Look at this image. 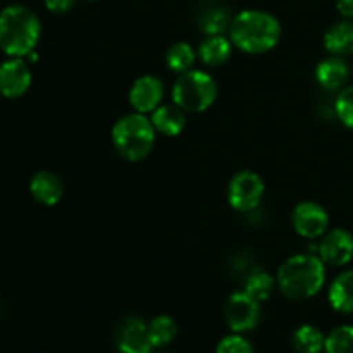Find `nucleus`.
Returning <instances> with one entry per match:
<instances>
[{
    "label": "nucleus",
    "instance_id": "f8f14e48",
    "mask_svg": "<svg viewBox=\"0 0 353 353\" xmlns=\"http://www.w3.org/2000/svg\"><path fill=\"white\" fill-rule=\"evenodd\" d=\"M116 343L121 353H150L154 348L148 334V324L138 317H128L123 321L117 330Z\"/></svg>",
    "mask_w": 353,
    "mask_h": 353
},
{
    "label": "nucleus",
    "instance_id": "39448f33",
    "mask_svg": "<svg viewBox=\"0 0 353 353\" xmlns=\"http://www.w3.org/2000/svg\"><path fill=\"white\" fill-rule=\"evenodd\" d=\"M217 97V85L205 71L192 69L179 74L172 86V102L185 112H203L209 109Z\"/></svg>",
    "mask_w": 353,
    "mask_h": 353
},
{
    "label": "nucleus",
    "instance_id": "7ed1b4c3",
    "mask_svg": "<svg viewBox=\"0 0 353 353\" xmlns=\"http://www.w3.org/2000/svg\"><path fill=\"white\" fill-rule=\"evenodd\" d=\"M40 34V19L31 9L12 3L0 10V48L9 57H26L31 54Z\"/></svg>",
    "mask_w": 353,
    "mask_h": 353
},
{
    "label": "nucleus",
    "instance_id": "aec40b11",
    "mask_svg": "<svg viewBox=\"0 0 353 353\" xmlns=\"http://www.w3.org/2000/svg\"><path fill=\"white\" fill-rule=\"evenodd\" d=\"M196 55L199 54L193 50L192 45L186 43V41H178V43L169 47L168 54H165V64L172 72L183 74V72L192 71L193 65H195Z\"/></svg>",
    "mask_w": 353,
    "mask_h": 353
},
{
    "label": "nucleus",
    "instance_id": "a211bd4d",
    "mask_svg": "<svg viewBox=\"0 0 353 353\" xmlns=\"http://www.w3.org/2000/svg\"><path fill=\"white\" fill-rule=\"evenodd\" d=\"M330 303L336 312L353 314V271H345L330 286Z\"/></svg>",
    "mask_w": 353,
    "mask_h": 353
},
{
    "label": "nucleus",
    "instance_id": "b1692460",
    "mask_svg": "<svg viewBox=\"0 0 353 353\" xmlns=\"http://www.w3.org/2000/svg\"><path fill=\"white\" fill-rule=\"evenodd\" d=\"M230 14L224 9H209L203 12L200 19V26L207 34H223L226 28H230Z\"/></svg>",
    "mask_w": 353,
    "mask_h": 353
},
{
    "label": "nucleus",
    "instance_id": "20e7f679",
    "mask_svg": "<svg viewBox=\"0 0 353 353\" xmlns=\"http://www.w3.org/2000/svg\"><path fill=\"white\" fill-rule=\"evenodd\" d=\"M154 124L145 114L133 112L117 119L112 128V143L117 154L130 162H140L150 155L155 145Z\"/></svg>",
    "mask_w": 353,
    "mask_h": 353
},
{
    "label": "nucleus",
    "instance_id": "dca6fc26",
    "mask_svg": "<svg viewBox=\"0 0 353 353\" xmlns=\"http://www.w3.org/2000/svg\"><path fill=\"white\" fill-rule=\"evenodd\" d=\"M324 47L331 55L347 57L353 54V21L334 23L324 34Z\"/></svg>",
    "mask_w": 353,
    "mask_h": 353
},
{
    "label": "nucleus",
    "instance_id": "c85d7f7f",
    "mask_svg": "<svg viewBox=\"0 0 353 353\" xmlns=\"http://www.w3.org/2000/svg\"><path fill=\"white\" fill-rule=\"evenodd\" d=\"M352 74H353V65H352Z\"/></svg>",
    "mask_w": 353,
    "mask_h": 353
},
{
    "label": "nucleus",
    "instance_id": "393cba45",
    "mask_svg": "<svg viewBox=\"0 0 353 353\" xmlns=\"http://www.w3.org/2000/svg\"><path fill=\"white\" fill-rule=\"evenodd\" d=\"M334 112L341 124L353 130V85L345 86L338 92L336 102H334Z\"/></svg>",
    "mask_w": 353,
    "mask_h": 353
},
{
    "label": "nucleus",
    "instance_id": "bb28decb",
    "mask_svg": "<svg viewBox=\"0 0 353 353\" xmlns=\"http://www.w3.org/2000/svg\"><path fill=\"white\" fill-rule=\"evenodd\" d=\"M45 7L54 14H64L72 9L76 0H43Z\"/></svg>",
    "mask_w": 353,
    "mask_h": 353
},
{
    "label": "nucleus",
    "instance_id": "423d86ee",
    "mask_svg": "<svg viewBox=\"0 0 353 353\" xmlns=\"http://www.w3.org/2000/svg\"><path fill=\"white\" fill-rule=\"evenodd\" d=\"M264 181L254 171H240L228 186V202L238 212H252L264 196Z\"/></svg>",
    "mask_w": 353,
    "mask_h": 353
},
{
    "label": "nucleus",
    "instance_id": "a878e982",
    "mask_svg": "<svg viewBox=\"0 0 353 353\" xmlns=\"http://www.w3.org/2000/svg\"><path fill=\"white\" fill-rule=\"evenodd\" d=\"M216 353H254L250 341L245 340L240 334H231L226 336L217 345Z\"/></svg>",
    "mask_w": 353,
    "mask_h": 353
},
{
    "label": "nucleus",
    "instance_id": "6ab92c4d",
    "mask_svg": "<svg viewBox=\"0 0 353 353\" xmlns=\"http://www.w3.org/2000/svg\"><path fill=\"white\" fill-rule=\"evenodd\" d=\"M292 343L299 353H321L326 345V336L321 333L319 327L303 324L293 333Z\"/></svg>",
    "mask_w": 353,
    "mask_h": 353
},
{
    "label": "nucleus",
    "instance_id": "4468645a",
    "mask_svg": "<svg viewBox=\"0 0 353 353\" xmlns=\"http://www.w3.org/2000/svg\"><path fill=\"white\" fill-rule=\"evenodd\" d=\"M30 192L38 203L52 207L61 202L62 195H64V185L54 172L40 171L31 178Z\"/></svg>",
    "mask_w": 353,
    "mask_h": 353
},
{
    "label": "nucleus",
    "instance_id": "ddd939ff",
    "mask_svg": "<svg viewBox=\"0 0 353 353\" xmlns=\"http://www.w3.org/2000/svg\"><path fill=\"white\" fill-rule=\"evenodd\" d=\"M348 78H350V68L343 57L331 55V57L321 61L316 68V81L326 92L343 90L347 86Z\"/></svg>",
    "mask_w": 353,
    "mask_h": 353
},
{
    "label": "nucleus",
    "instance_id": "f03ea898",
    "mask_svg": "<svg viewBox=\"0 0 353 353\" xmlns=\"http://www.w3.org/2000/svg\"><path fill=\"white\" fill-rule=\"evenodd\" d=\"M326 281V264L319 255L299 254L286 259L276 274V286L290 300L317 295Z\"/></svg>",
    "mask_w": 353,
    "mask_h": 353
},
{
    "label": "nucleus",
    "instance_id": "5701e85b",
    "mask_svg": "<svg viewBox=\"0 0 353 353\" xmlns=\"http://www.w3.org/2000/svg\"><path fill=\"white\" fill-rule=\"evenodd\" d=\"M326 353H353V326H340L330 333L324 345Z\"/></svg>",
    "mask_w": 353,
    "mask_h": 353
},
{
    "label": "nucleus",
    "instance_id": "0eeeda50",
    "mask_svg": "<svg viewBox=\"0 0 353 353\" xmlns=\"http://www.w3.org/2000/svg\"><path fill=\"white\" fill-rule=\"evenodd\" d=\"M224 316L231 331L247 333L254 330L261 321V302L252 299L248 293L236 292L228 299Z\"/></svg>",
    "mask_w": 353,
    "mask_h": 353
},
{
    "label": "nucleus",
    "instance_id": "9b49d317",
    "mask_svg": "<svg viewBox=\"0 0 353 353\" xmlns=\"http://www.w3.org/2000/svg\"><path fill=\"white\" fill-rule=\"evenodd\" d=\"M319 257L324 264L341 268L353 259V234L347 230H333L323 236L319 248Z\"/></svg>",
    "mask_w": 353,
    "mask_h": 353
},
{
    "label": "nucleus",
    "instance_id": "6e6552de",
    "mask_svg": "<svg viewBox=\"0 0 353 353\" xmlns=\"http://www.w3.org/2000/svg\"><path fill=\"white\" fill-rule=\"evenodd\" d=\"M292 224L296 234L307 240L324 236L330 228V214L316 202H300L293 209Z\"/></svg>",
    "mask_w": 353,
    "mask_h": 353
},
{
    "label": "nucleus",
    "instance_id": "9d476101",
    "mask_svg": "<svg viewBox=\"0 0 353 353\" xmlns=\"http://www.w3.org/2000/svg\"><path fill=\"white\" fill-rule=\"evenodd\" d=\"M130 103L134 112L152 114L164 100V83L157 76H141L131 85Z\"/></svg>",
    "mask_w": 353,
    "mask_h": 353
},
{
    "label": "nucleus",
    "instance_id": "f3484780",
    "mask_svg": "<svg viewBox=\"0 0 353 353\" xmlns=\"http://www.w3.org/2000/svg\"><path fill=\"white\" fill-rule=\"evenodd\" d=\"M233 52V41L223 34H209L199 47V59L209 68H217L230 61Z\"/></svg>",
    "mask_w": 353,
    "mask_h": 353
},
{
    "label": "nucleus",
    "instance_id": "4be33fe9",
    "mask_svg": "<svg viewBox=\"0 0 353 353\" xmlns=\"http://www.w3.org/2000/svg\"><path fill=\"white\" fill-rule=\"evenodd\" d=\"M276 286V279L265 271H255L245 281V293L255 299L257 302H265L272 295Z\"/></svg>",
    "mask_w": 353,
    "mask_h": 353
},
{
    "label": "nucleus",
    "instance_id": "1a4fd4ad",
    "mask_svg": "<svg viewBox=\"0 0 353 353\" xmlns=\"http://www.w3.org/2000/svg\"><path fill=\"white\" fill-rule=\"evenodd\" d=\"M31 69L24 57H10L0 64V95L19 99L31 86Z\"/></svg>",
    "mask_w": 353,
    "mask_h": 353
},
{
    "label": "nucleus",
    "instance_id": "cd10ccee",
    "mask_svg": "<svg viewBox=\"0 0 353 353\" xmlns=\"http://www.w3.org/2000/svg\"><path fill=\"white\" fill-rule=\"evenodd\" d=\"M336 7L341 16L353 19V0H336Z\"/></svg>",
    "mask_w": 353,
    "mask_h": 353
},
{
    "label": "nucleus",
    "instance_id": "2eb2a0df",
    "mask_svg": "<svg viewBox=\"0 0 353 353\" xmlns=\"http://www.w3.org/2000/svg\"><path fill=\"white\" fill-rule=\"evenodd\" d=\"M152 124L155 131L165 137H178L186 126V112L176 103H162L152 112Z\"/></svg>",
    "mask_w": 353,
    "mask_h": 353
},
{
    "label": "nucleus",
    "instance_id": "f257e3e1",
    "mask_svg": "<svg viewBox=\"0 0 353 353\" xmlns=\"http://www.w3.org/2000/svg\"><path fill=\"white\" fill-rule=\"evenodd\" d=\"M230 38L241 52L265 54L281 40V24L265 10H241L231 21Z\"/></svg>",
    "mask_w": 353,
    "mask_h": 353
},
{
    "label": "nucleus",
    "instance_id": "412c9836",
    "mask_svg": "<svg viewBox=\"0 0 353 353\" xmlns=\"http://www.w3.org/2000/svg\"><path fill=\"white\" fill-rule=\"evenodd\" d=\"M148 334H150L152 347L162 348L168 347L178 334V324L169 316H157L148 324Z\"/></svg>",
    "mask_w": 353,
    "mask_h": 353
},
{
    "label": "nucleus",
    "instance_id": "c756f323",
    "mask_svg": "<svg viewBox=\"0 0 353 353\" xmlns=\"http://www.w3.org/2000/svg\"><path fill=\"white\" fill-rule=\"evenodd\" d=\"M90 2H93V0H90Z\"/></svg>",
    "mask_w": 353,
    "mask_h": 353
}]
</instances>
